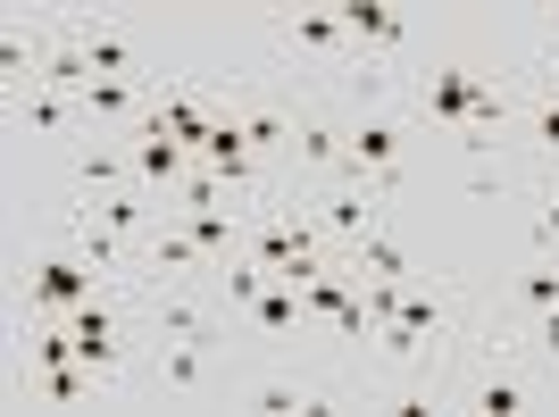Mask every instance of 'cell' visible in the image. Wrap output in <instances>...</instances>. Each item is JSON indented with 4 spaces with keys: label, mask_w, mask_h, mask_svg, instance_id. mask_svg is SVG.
<instances>
[{
    "label": "cell",
    "mask_w": 559,
    "mask_h": 417,
    "mask_svg": "<svg viewBox=\"0 0 559 417\" xmlns=\"http://www.w3.org/2000/svg\"><path fill=\"white\" fill-rule=\"evenodd\" d=\"M100 293H109V276L68 242V251H34V267H25V284H17V309L34 325H50V318H68V309L100 301Z\"/></svg>",
    "instance_id": "1"
},
{
    "label": "cell",
    "mask_w": 559,
    "mask_h": 417,
    "mask_svg": "<svg viewBox=\"0 0 559 417\" xmlns=\"http://www.w3.org/2000/svg\"><path fill=\"white\" fill-rule=\"evenodd\" d=\"M226 117L242 126V134H251V151L267 159V176L284 184V159H293V134H301V100H284L276 84L242 75V84H234V109H226Z\"/></svg>",
    "instance_id": "2"
},
{
    "label": "cell",
    "mask_w": 559,
    "mask_h": 417,
    "mask_svg": "<svg viewBox=\"0 0 559 417\" xmlns=\"http://www.w3.org/2000/svg\"><path fill=\"white\" fill-rule=\"evenodd\" d=\"M267 34H276L293 59H318L326 75H350V68H359V43H350L343 9H276V17H267Z\"/></svg>",
    "instance_id": "3"
},
{
    "label": "cell",
    "mask_w": 559,
    "mask_h": 417,
    "mask_svg": "<svg viewBox=\"0 0 559 417\" xmlns=\"http://www.w3.org/2000/svg\"><path fill=\"white\" fill-rule=\"evenodd\" d=\"M75 34V50H84V68L93 75H134V84H159L151 75V50H142V34H126L117 17H84V9H59Z\"/></svg>",
    "instance_id": "4"
},
{
    "label": "cell",
    "mask_w": 559,
    "mask_h": 417,
    "mask_svg": "<svg viewBox=\"0 0 559 417\" xmlns=\"http://www.w3.org/2000/svg\"><path fill=\"white\" fill-rule=\"evenodd\" d=\"M309 201H318V226H326V242H334L343 259L359 251L368 234H384V208H393L376 184H318Z\"/></svg>",
    "instance_id": "5"
},
{
    "label": "cell",
    "mask_w": 559,
    "mask_h": 417,
    "mask_svg": "<svg viewBox=\"0 0 559 417\" xmlns=\"http://www.w3.org/2000/svg\"><path fill=\"white\" fill-rule=\"evenodd\" d=\"M9 117H17V142H84L93 126H84V100L75 93H50V84H34V93H9Z\"/></svg>",
    "instance_id": "6"
},
{
    "label": "cell",
    "mask_w": 559,
    "mask_h": 417,
    "mask_svg": "<svg viewBox=\"0 0 559 417\" xmlns=\"http://www.w3.org/2000/svg\"><path fill=\"white\" fill-rule=\"evenodd\" d=\"M151 393H210L217 384V343H151L142 350Z\"/></svg>",
    "instance_id": "7"
},
{
    "label": "cell",
    "mask_w": 559,
    "mask_h": 417,
    "mask_svg": "<svg viewBox=\"0 0 559 417\" xmlns=\"http://www.w3.org/2000/svg\"><path fill=\"white\" fill-rule=\"evenodd\" d=\"M518 126H526V142H535V159L559 176V68L526 59V93H518Z\"/></svg>",
    "instance_id": "8"
},
{
    "label": "cell",
    "mask_w": 559,
    "mask_h": 417,
    "mask_svg": "<svg viewBox=\"0 0 559 417\" xmlns=\"http://www.w3.org/2000/svg\"><path fill=\"white\" fill-rule=\"evenodd\" d=\"M334 9H343L359 59H401V50H409V17H401V9H384V0H334Z\"/></svg>",
    "instance_id": "9"
},
{
    "label": "cell",
    "mask_w": 559,
    "mask_h": 417,
    "mask_svg": "<svg viewBox=\"0 0 559 417\" xmlns=\"http://www.w3.org/2000/svg\"><path fill=\"white\" fill-rule=\"evenodd\" d=\"M543 309H559V251H543L535 267H526V276H518L510 309H501V334H526V325H535Z\"/></svg>",
    "instance_id": "10"
},
{
    "label": "cell",
    "mask_w": 559,
    "mask_h": 417,
    "mask_svg": "<svg viewBox=\"0 0 559 417\" xmlns=\"http://www.w3.org/2000/svg\"><path fill=\"white\" fill-rule=\"evenodd\" d=\"M301 293H293V284H267V293H259L251 309H242V325H251V334H267V343H284V334H301Z\"/></svg>",
    "instance_id": "11"
},
{
    "label": "cell",
    "mask_w": 559,
    "mask_h": 417,
    "mask_svg": "<svg viewBox=\"0 0 559 417\" xmlns=\"http://www.w3.org/2000/svg\"><path fill=\"white\" fill-rule=\"evenodd\" d=\"M359 284H409V251H401V234H368L359 251H350Z\"/></svg>",
    "instance_id": "12"
},
{
    "label": "cell",
    "mask_w": 559,
    "mask_h": 417,
    "mask_svg": "<svg viewBox=\"0 0 559 417\" xmlns=\"http://www.w3.org/2000/svg\"><path fill=\"white\" fill-rule=\"evenodd\" d=\"M518 343L535 350V368H543V376H559V309H543V318L526 325V334H518Z\"/></svg>",
    "instance_id": "13"
},
{
    "label": "cell",
    "mask_w": 559,
    "mask_h": 417,
    "mask_svg": "<svg viewBox=\"0 0 559 417\" xmlns=\"http://www.w3.org/2000/svg\"><path fill=\"white\" fill-rule=\"evenodd\" d=\"M535 251H559V176H543L535 192Z\"/></svg>",
    "instance_id": "14"
}]
</instances>
